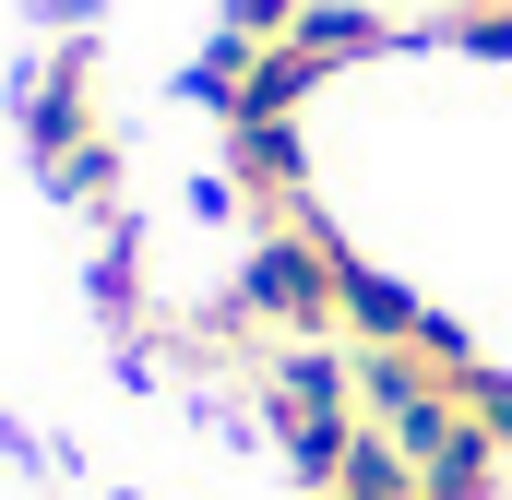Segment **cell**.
<instances>
[{
    "label": "cell",
    "mask_w": 512,
    "mask_h": 500,
    "mask_svg": "<svg viewBox=\"0 0 512 500\" xmlns=\"http://www.w3.org/2000/svg\"><path fill=\"white\" fill-rule=\"evenodd\" d=\"M298 12H310V0H227V24H215V36H227L239 60H262V48H274V36H286Z\"/></svg>",
    "instance_id": "7"
},
{
    "label": "cell",
    "mask_w": 512,
    "mask_h": 500,
    "mask_svg": "<svg viewBox=\"0 0 512 500\" xmlns=\"http://www.w3.org/2000/svg\"><path fill=\"white\" fill-rule=\"evenodd\" d=\"M227 167H239V191L262 203V227L310 215V143H298V120H274V108H227Z\"/></svg>",
    "instance_id": "4"
},
{
    "label": "cell",
    "mask_w": 512,
    "mask_h": 500,
    "mask_svg": "<svg viewBox=\"0 0 512 500\" xmlns=\"http://www.w3.org/2000/svg\"><path fill=\"white\" fill-rule=\"evenodd\" d=\"M262 417H274L286 465H298L310 489H334V477L358 465V441H370L358 358H346V346H286V358H274V381H262Z\"/></svg>",
    "instance_id": "3"
},
{
    "label": "cell",
    "mask_w": 512,
    "mask_h": 500,
    "mask_svg": "<svg viewBox=\"0 0 512 500\" xmlns=\"http://www.w3.org/2000/svg\"><path fill=\"white\" fill-rule=\"evenodd\" d=\"M131 298H143V239H131V227H108V250H96V310H108V322H131Z\"/></svg>",
    "instance_id": "6"
},
{
    "label": "cell",
    "mask_w": 512,
    "mask_h": 500,
    "mask_svg": "<svg viewBox=\"0 0 512 500\" xmlns=\"http://www.w3.org/2000/svg\"><path fill=\"white\" fill-rule=\"evenodd\" d=\"M346 262L358 250L334 239L322 215H286L239 250V286H227V322H262L286 346H334L346 334Z\"/></svg>",
    "instance_id": "2"
},
{
    "label": "cell",
    "mask_w": 512,
    "mask_h": 500,
    "mask_svg": "<svg viewBox=\"0 0 512 500\" xmlns=\"http://www.w3.org/2000/svg\"><path fill=\"white\" fill-rule=\"evenodd\" d=\"M24 143L48 167V203L96 215V227H131L120 215V131L96 108V36H60L36 72H24Z\"/></svg>",
    "instance_id": "1"
},
{
    "label": "cell",
    "mask_w": 512,
    "mask_h": 500,
    "mask_svg": "<svg viewBox=\"0 0 512 500\" xmlns=\"http://www.w3.org/2000/svg\"><path fill=\"white\" fill-rule=\"evenodd\" d=\"M322 500H417V465H405L382 429H370V441H358V465H346V477H334Z\"/></svg>",
    "instance_id": "5"
}]
</instances>
